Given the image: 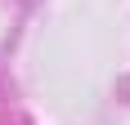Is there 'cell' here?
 <instances>
[{
  "mask_svg": "<svg viewBox=\"0 0 130 125\" xmlns=\"http://www.w3.org/2000/svg\"><path fill=\"white\" fill-rule=\"evenodd\" d=\"M0 125H18V121H9V116H0Z\"/></svg>",
  "mask_w": 130,
  "mask_h": 125,
  "instance_id": "cell-1",
  "label": "cell"
}]
</instances>
